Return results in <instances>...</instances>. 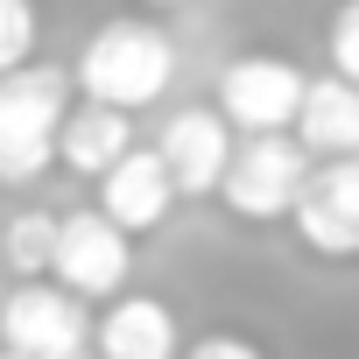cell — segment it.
<instances>
[{
    "mask_svg": "<svg viewBox=\"0 0 359 359\" xmlns=\"http://www.w3.org/2000/svg\"><path fill=\"white\" fill-rule=\"evenodd\" d=\"M289 134L303 141L310 162H324V155H359V92H352L345 78H303V99H296Z\"/></svg>",
    "mask_w": 359,
    "mask_h": 359,
    "instance_id": "30bf717a",
    "label": "cell"
},
{
    "mask_svg": "<svg viewBox=\"0 0 359 359\" xmlns=\"http://www.w3.org/2000/svg\"><path fill=\"white\" fill-rule=\"evenodd\" d=\"M289 219H296V233H303L310 254H324V261L359 254V162L352 155L310 162L303 191L289 198Z\"/></svg>",
    "mask_w": 359,
    "mask_h": 359,
    "instance_id": "8992f818",
    "label": "cell"
},
{
    "mask_svg": "<svg viewBox=\"0 0 359 359\" xmlns=\"http://www.w3.org/2000/svg\"><path fill=\"white\" fill-rule=\"evenodd\" d=\"M296 99H303V71L289 57H233L219 71V120L233 134H289L296 120Z\"/></svg>",
    "mask_w": 359,
    "mask_h": 359,
    "instance_id": "52a82bcc",
    "label": "cell"
},
{
    "mask_svg": "<svg viewBox=\"0 0 359 359\" xmlns=\"http://www.w3.org/2000/svg\"><path fill=\"white\" fill-rule=\"evenodd\" d=\"M92 338L85 324V303L57 282H22L8 303H0V352H15V359H78Z\"/></svg>",
    "mask_w": 359,
    "mask_h": 359,
    "instance_id": "277c9868",
    "label": "cell"
},
{
    "mask_svg": "<svg viewBox=\"0 0 359 359\" xmlns=\"http://www.w3.org/2000/svg\"><path fill=\"white\" fill-rule=\"evenodd\" d=\"M0 359H15V352H0Z\"/></svg>",
    "mask_w": 359,
    "mask_h": 359,
    "instance_id": "ac0fdd59",
    "label": "cell"
},
{
    "mask_svg": "<svg viewBox=\"0 0 359 359\" xmlns=\"http://www.w3.org/2000/svg\"><path fill=\"white\" fill-rule=\"evenodd\" d=\"M331 78L359 85V0H338L331 15Z\"/></svg>",
    "mask_w": 359,
    "mask_h": 359,
    "instance_id": "9a60e30c",
    "label": "cell"
},
{
    "mask_svg": "<svg viewBox=\"0 0 359 359\" xmlns=\"http://www.w3.org/2000/svg\"><path fill=\"white\" fill-rule=\"evenodd\" d=\"M303 169H310V155L296 134H247V141H233V155L219 169V198L233 219H254V226L289 219V198L303 191Z\"/></svg>",
    "mask_w": 359,
    "mask_h": 359,
    "instance_id": "3957f363",
    "label": "cell"
},
{
    "mask_svg": "<svg viewBox=\"0 0 359 359\" xmlns=\"http://www.w3.org/2000/svg\"><path fill=\"white\" fill-rule=\"evenodd\" d=\"M141 8H176V0H141Z\"/></svg>",
    "mask_w": 359,
    "mask_h": 359,
    "instance_id": "e0dca14e",
    "label": "cell"
},
{
    "mask_svg": "<svg viewBox=\"0 0 359 359\" xmlns=\"http://www.w3.org/2000/svg\"><path fill=\"white\" fill-rule=\"evenodd\" d=\"M50 240H57V212H15L0 226V268H15L22 282L50 275Z\"/></svg>",
    "mask_w": 359,
    "mask_h": 359,
    "instance_id": "4fadbf2b",
    "label": "cell"
},
{
    "mask_svg": "<svg viewBox=\"0 0 359 359\" xmlns=\"http://www.w3.org/2000/svg\"><path fill=\"white\" fill-rule=\"evenodd\" d=\"M191 359H261L247 338H233V331H212V338H198L191 345Z\"/></svg>",
    "mask_w": 359,
    "mask_h": 359,
    "instance_id": "2e32d148",
    "label": "cell"
},
{
    "mask_svg": "<svg viewBox=\"0 0 359 359\" xmlns=\"http://www.w3.org/2000/svg\"><path fill=\"white\" fill-rule=\"evenodd\" d=\"M36 36H43L36 0H0V71L29 64V57H36Z\"/></svg>",
    "mask_w": 359,
    "mask_h": 359,
    "instance_id": "5bb4252c",
    "label": "cell"
},
{
    "mask_svg": "<svg viewBox=\"0 0 359 359\" xmlns=\"http://www.w3.org/2000/svg\"><path fill=\"white\" fill-rule=\"evenodd\" d=\"M99 212H106L127 240L155 233V226L176 212V184H169V169H162L155 148H127V155H113V162L99 169Z\"/></svg>",
    "mask_w": 359,
    "mask_h": 359,
    "instance_id": "9c48e42d",
    "label": "cell"
},
{
    "mask_svg": "<svg viewBox=\"0 0 359 359\" xmlns=\"http://www.w3.org/2000/svg\"><path fill=\"white\" fill-rule=\"evenodd\" d=\"M176 85V43L148 22H99L92 43L78 50V92L120 113L155 106Z\"/></svg>",
    "mask_w": 359,
    "mask_h": 359,
    "instance_id": "6da1fadb",
    "label": "cell"
},
{
    "mask_svg": "<svg viewBox=\"0 0 359 359\" xmlns=\"http://www.w3.org/2000/svg\"><path fill=\"white\" fill-rule=\"evenodd\" d=\"M64 106H71V71H57V64L0 71V184H36L57 162Z\"/></svg>",
    "mask_w": 359,
    "mask_h": 359,
    "instance_id": "7a4b0ae2",
    "label": "cell"
},
{
    "mask_svg": "<svg viewBox=\"0 0 359 359\" xmlns=\"http://www.w3.org/2000/svg\"><path fill=\"white\" fill-rule=\"evenodd\" d=\"M92 338L106 359H176V317L155 296H113V310Z\"/></svg>",
    "mask_w": 359,
    "mask_h": 359,
    "instance_id": "7c38bea8",
    "label": "cell"
},
{
    "mask_svg": "<svg viewBox=\"0 0 359 359\" xmlns=\"http://www.w3.org/2000/svg\"><path fill=\"white\" fill-rule=\"evenodd\" d=\"M155 155L169 169L176 198H212L219 191V169L233 155V127L219 120V106H176L155 134Z\"/></svg>",
    "mask_w": 359,
    "mask_h": 359,
    "instance_id": "ba28073f",
    "label": "cell"
},
{
    "mask_svg": "<svg viewBox=\"0 0 359 359\" xmlns=\"http://www.w3.org/2000/svg\"><path fill=\"white\" fill-rule=\"evenodd\" d=\"M127 148H134V113L99 106V99H71L64 106V120H57V162L71 176H99Z\"/></svg>",
    "mask_w": 359,
    "mask_h": 359,
    "instance_id": "8fae6325",
    "label": "cell"
},
{
    "mask_svg": "<svg viewBox=\"0 0 359 359\" xmlns=\"http://www.w3.org/2000/svg\"><path fill=\"white\" fill-rule=\"evenodd\" d=\"M127 268H134V240H127L106 212H71V219H57V240H50V275H57V289H71L78 303L120 296Z\"/></svg>",
    "mask_w": 359,
    "mask_h": 359,
    "instance_id": "5b68a950",
    "label": "cell"
}]
</instances>
